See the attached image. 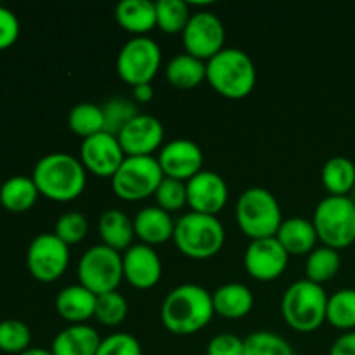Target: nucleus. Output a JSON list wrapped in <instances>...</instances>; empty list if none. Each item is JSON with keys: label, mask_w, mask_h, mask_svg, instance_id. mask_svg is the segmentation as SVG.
I'll return each mask as SVG.
<instances>
[{"label": "nucleus", "mask_w": 355, "mask_h": 355, "mask_svg": "<svg viewBox=\"0 0 355 355\" xmlns=\"http://www.w3.org/2000/svg\"><path fill=\"white\" fill-rule=\"evenodd\" d=\"M158 207L163 208L170 214L179 208H182L187 203V187L184 180L173 179V177H163L159 182L158 189L155 193Z\"/></svg>", "instance_id": "38"}, {"label": "nucleus", "mask_w": 355, "mask_h": 355, "mask_svg": "<svg viewBox=\"0 0 355 355\" xmlns=\"http://www.w3.org/2000/svg\"><path fill=\"white\" fill-rule=\"evenodd\" d=\"M162 64V49L151 37H134L125 42L116 58L120 78L132 87L151 83Z\"/></svg>", "instance_id": "10"}, {"label": "nucleus", "mask_w": 355, "mask_h": 355, "mask_svg": "<svg viewBox=\"0 0 355 355\" xmlns=\"http://www.w3.org/2000/svg\"><path fill=\"white\" fill-rule=\"evenodd\" d=\"M163 272L162 259L153 246L137 243L123 253V277L135 288H153Z\"/></svg>", "instance_id": "18"}, {"label": "nucleus", "mask_w": 355, "mask_h": 355, "mask_svg": "<svg viewBox=\"0 0 355 355\" xmlns=\"http://www.w3.org/2000/svg\"><path fill=\"white\" fill-rule=\"evenodd\" d=\"M31 331L19 319L0 321V350L7 354H23L30 349Z\"/></svg>", "instance_id": "35"}, {"label": "nucleus", "mask_w": 355, "mask_h": 355, "mask_svg": "<svg viewBox=\"0 0 355 355\" xmlns=\"http://www.w3.org/2000/svg\"><path fill=\"white\" fill-rule=\"evenodd\" d=\"M128 312L127 298L120 291H107V293L97 295L96 302V318L97 321L106 326H118L125 321Z\"/></svg>", "instance_id": "36"}, {"label": "nucleus", "mask_w": 355, "mask_h": 355, "mask_svg": "<svg viewBox=\"0 0 355 355\" xmlns=\"http://www.w3.org/2000/svg\"><path fill=\"white\" fill-rule=\"evenodd\" d=\"M132 89H134V99L137 103H149L155 96V89H153L151 83H141V85H135Z\"/></svg>", "instance_id": "43"}, {"label": "nucleus", "mask_w": 355, "mask_h": 355, "mask_svg": "<svg viewBox=\"0 0 355 355\" xmlns=\"http://www.w3.org/2000/svg\"><path fill=\"white\" fill-rule=\"evenodd\" d=\"M38 187L31 177L14 175L0 186V205L6 210L21 214L37 203Z\"/></svg>", "instance_id": "26"}, {"label": "nucleus", "mask_w": 355, "mask_h": 355, "mask_svg": "<svg viewBox=\"0 0 355 355\" xmlns=\"http://www.w3.org/2000/svg\"><path fill=\"white\" fill-rule=\"evenodd\" d=\"M207 80L222 96L241 99L255 87L257 69L245 51L224 47L207 61Z\"/></svg>", "instance_id": "3"}, {"label": "nucleus", "mask_w": 355, "mask_h": 355, "mask_svg": "<svg viewBox=\"0 0 355 355\" xmlns=\"http://www.w3.org/2000/svg\"><path fill=\"white\" fill-rule=\"evenodd\" d=\"M326 321L335 328L352 331L355 328V288H343L328 298Z\"/></svg>", "instance_id": "31"}, {"label": "nucleus", "mask_w": 355, "mask_h": 355, "mask_svg": "<svg viewBox=\"0 0 355 355\" xmlns=\"http://www.w3.org/2000/svg\"><path fill=\"white\" fill-rule=\"evenodd\" d=\"M187 205L193 211L217 215L225 207L229 198L227 184L220 173L214 170H201L186 180Z\"/></svg>", "instance_id": "15"}, {"label": "nucleus", "mask_w": 355, "mask_h": 355, "mask_svg": "<svg viewBox=\"0 0 355 355\" xmlns=\"http://www.w3.org/2000/svg\"><path fill=\"white\" fill-rule=\"evenodd\" d=\"M89 232V222L82 211H66L55 222L54 234L66 245L80 243Z\"/></svg>", "instance_id": "37"}, {"label": "nucleus", "mask_w": 355, "mask_h": 355, "mask_svg": "<svg viewBox=\"0 0 355 355\" xmlns=\"http://www.w3.org/2000/svg\"><path fill=\"white\" fill-rule=\"evenodd\" d=\"M104 113V132L111 135H116L123 130L125 125L137 116V107L132 101L125 97H113L103 106Z\"/></svg>", "instance_id": "34"}, {"label": "nucleus", "mask_w": 355, "mask_h": 355, "mask_svg": "<svg viewBox=\"0 0 355 355\" xmlns=\"http://www.w3.org/2000/svg\"><path fill=\"white\" fill-rule=\"evenodd\" d=\"M162 166L155 156H125L111 177L114 194L121 200L137 201L156 193L163 180Z\"/></svg>", "instance_id": "8"}, {"label": "nucleus", "mask_w": 355, "mask_h": 355, "mask_svg": "<svg viewBox=\"0 0 355 355\" xmlns=\"http://www.w3.org/2000/svg\"><path fill=\"white\" fill-rule=\"evenodd\" d=\"M328 295L322 284L298 279L286 288L281 298V314L286 324L297 331H314L326 321Z\"/></svg>", "instance_id": "4"}, {"label": "nucleus", "mask_w": 355, "mask_h": 355, "mask_svg": "<svg viewBox=\"0 0 355 355\" xmlns=\"http://www.w3.org/2000/svg\"><path fill=\"white\" fill-rule=\"evenodd\" d=\"M245 355H295V352L286 338L263 329L246 336Z\"/></svg>", "instance_id": "33"}, {"label": "nucleus", "mask_w": 355, "mask_h": 355, "mask_svg": "<svg viewBox=\"0 0 355 355\" xmlns=\"http://www.w3.org/2000/svg\"><path fill=\"white\" fill-rule=\"evenodd\" d=\"M31 179L42 196L54 201H71L85 189L87 173L76 156L49 153L37 162Z\"/></svg>", "instance_id": "2"}, {"label": "nucleus", "mask_w": 355, "mask_h": 355, "mask_svg": "<svg viewBox=\"0 0 355 355\" xmlns=\"http://www.w3.org/2000/svg\"><path fill=\"white\" fill-rule=\"evenodd\" d=\"M125 151L116 135L99 132L83 139L80 146V162L85 170L99 177H113L125 159Z\"/></svg>", "instance_id": "13"}, {"label": "nucleus", "mask_w": 355, "mask_h": 355, "mask_svg": "<svg viewBox=\"0 0 355 355\" xmlns=\"http://www.w3.org/2000/svg\"><path fill=\"white\" fill-rule=\"evenodd\" d=\"M19 31L21 26L16 14L7 7L0 6V51L12 47L19 37Z\"/></svg>", "instance_id": "41"}, {"label": "nucleus", "mask_w": 355, "mask_h": 355, "mask_svg": "<svg viewBox=\"0 0 355 355\" xmlns=\"http://www.w3.org/2000/svg\"><path fill=\"white\" fill-rule=\"evenodd\" d=\"M277 241L281 243L288 255H304L311 253L318 243V231L314 222L304 217L283 218L276 232Z\"/></svg>", "instance_id": "21"}, {"label": "nucleus", "mask_w": 355, "mask_h": 355, "mask_svg": "<svg viewBox=\"0 0 355 355\" xmlns=\"http://www.w3.org/2000/svg\"><path fill=\"white\" fill-rule=\"evenodd\" d=\"M329 355H355V329L338 336L329 349Z\"/></svg>", "instance_id": "42"}, {"label": "nucleus", "mask_w": 355, "mask_h": 355, "mask_svg": "<svg viewBox=\"0 0 355 355\" xmlns=\"http://www.w3.org/2000/svg\"><path fill=\"white\" fill-rule=\"evenodd\" d=\"M101 345V336L89 324H69L61 329L52 342L54 355H96Z\"/></svg>", "instance_id": "22"}, {"label": "nucleus", "mask_w": 355, "mask_h": 355, "mask_svg": "<svg viewBox=\"0 0 355 355\" xmlns=\"http://www.w3.org/2000/svg\"><path fill=\"white\" fill-rule=\"evenodd\" d=\"M165 73L168 82L177 89H193L207 78V62L182 52L170 59Z\"/></svg>", "instance_id": "27"}, {"label": "nucleus", "mask_w": 355, "mask_h": 355, "mask_svg": "<svg viewBox=\"0 0 355 355\" xmlns=\"http://www.w3.org/2000/svg\"><path fill=\"white\" fill-rule=\"evenodd\" d=\"M78 279L94 295L114 291L123 277V255L106 245H94L78 262Z\"/></svg>", "instance_id": "9"}, {"label": "nucleus", "mask_w": 355, "mask_h": 355, "mask_svg": "<svg viewBox=\"0 0 355 355\" xmlns=\"http://www.w3.org/2000/svg\"><path fill=\"white\" fill-rule=\"evenodd\" d=\"M134 231L142 243L153 246L173 239L175 231V222L170 217V214L163 208L146 207L137 211L134 217Z\"/></svg>", "instance_id": "19"}, {"label": "nucleus", "mask_w": 355, "mask_h": 355, "mask_svg": "<svg viewBox=\"0 0 355 355\" xmlns=\"http://www.w3.org/2000/svg\"><path fill=\"white\" fill-rule=\"evenodd\" d=\"M19 355H54L52 354V350H45V349H37V347H33V349H28V350H24L23 354H19Z\"/></svg>", "instance_id": "44"}, {"label": "nucleus", "mask_w": 355, "mask_h": 355, "mask_svg": "<svg viewBox=\"0 0 355 355\" xmlns=\"http://www.w3.org/2000/svg\"><path fill=\"white\" fill-rule=\"evenodd\" d=\"M99 234L103 239V245L110 246V248L127 250L132 246V239H134V220L116 208H110V210L103 211L99 218Z\"/></svg>", "instance_id": "25"}, {"label": "nucleus", "mask_w": 355, "mask_h": 355, "mask_svg": "<svg viewBox=\"0 0 355 355\" xmlns=\"http://www.w3.org/2000/svg\"><path fill=\"white\" fill-rule=\"evenodd\" d=\"M96 355H142V347L130 333H113L101 340Z\"/></svg>", "instance_id": "39"}, {"label": "nucleus", "mask_w": 355, "mask_h": 355, "mask_svg": "<svg viewBox=\"0 0 355 355\" xmlns=\"http://www.w3.org/2000/svg\"><path fill=\"white\" fill-rule=\"evenodd\" d=\"M97 295L82 284L62 288L55 297V309L64 321L71 324H83L96 314Z\"/></svg>", "instance_id": "20"}, {"label": "nucleus", "mask_w": 355, "mask_h": 355, "mask_svg": "<svg viewBox=\"0 0 355 355\" xmlns=\"http://www.w3.org/2000/svg\"><path fill=\"white\" fill-rule=\"evenodd\" d=\"M69 263V250L54 232L35 236L26 252V266L31 276L40 283L59 279Z\"/></svg>", "instance_id": "11"}, {"label": "nucleus", "mask_w": 355, "mask_h": 355, "mask_svg": "<svg viewBox=\"0 0 355 355\" xmlns=\"http://www.w3.org/2000/svg\"><path fill=\"white\" fill-rule=\"evenodd\" d=\"M236 220L248 238H272L283 222V214L270 191L263 187H250L238 198Z\"/></svg>", "instance_id": "6"}, {"label": "nucleus", "mask_w": 355, "mask_h": 355, "mask_svg": "<svg viewBox=\"0 0 355 355\" xmlns=\"http://www.w3.org/2000/svg\"><path fill=\"white\" fill-rule=\"evenodd\" d=\"M158 163L165 177L189 180L203 170V151L191 139H172L159 149Z\"/></svg>", "instance_id": "16"}, {"label": "nucleus", "mask_w": 355, "mask_h": 355, "mask_svg": "<svg viewBox=\"0 0 355 355\" xmlns=\"http://www.w3.org/2000/svg\"><path fill=\"white\" fill-rule=\"evenodd\" d=\"M215 314L225 319H239L253 309L252 290L243 283H225L211 293Z\"/></svg>", "instance_id": "24"}, {"label": "nucleus", "mask_w": 355, "mask_h": 355, "mask_svg": "<svg viewBox=\"0 0 355 355\" xmlns=\"http://www.w3.org/2000/svg\"><path fill=\"white\" fill-rule=\"evenodd\" d=\"M114 17L118 24L135 37H146L156 26V2L151 0H121L116 3Z\"/></svg>", "instance_id": "23"}, {"label": "nucleus", "mask_w": 355, "mask_h": 355, "mask_svg": "<svg viewBox=\"0 0 355 355\" xmlns=\"http://www.w3.org/2000/svg\"><path fill=\"white\" fill-rule=\"evenodd\" d=\"M173 241L191 259H210L224 246L225 229L217 215L191 210L175 222Z\"/></svg>", "instance_id": "5"}, {"label": "nucleus", "mask_w": 355, "mask_h": 355, "mask_svg": "<svg viewBox=\"0 0 355 355\" xmlns=\"http://www.w3.org/2000/svg\"><path fill=\"white\" fill-rule=\"evenodd\" d=\"M286 250L281 246L276 236L252 239L245 252V267L252 277L259 281H272L284 272L288 266Z\"/></svg>", "instance_id": "14"}, {"label": "nucleus", "mask_w": 355, "mask_h": 355, "mask_svg": "<svg viewBox=\"0 0 355 355\" xmlns=\"http://www.w3.org/2000/svg\"><path fill=\"white\" fill-rule=\"evenodd\" d=\"M225 28L220 17L211 10H198L191 14L189 23L182 31V42L187 54L200 59L214 58L224 49Z\"/></svg>", "instance_id": "12"}, {"label": "nucleus", "mask_w": 355, "mask_h": 355, "mask_svg": "<svg viewBox=\"0 0 355 355\" xmlns=\"http://www.w3.org/2000/svg\"><path fill=\"white\" fill-rule=\"evenodd\" d=\"M163 137L165 128L162 121L146 113L132 118L118 134V141L127 156H151V153L162 146Z\"/></svg>", "instance_id": "17"}, {"label": "nucleus", "mask_w": 355, "mask_h": 355, "mask_svg": "<svg viewBox=\"0 0 355 355\" xmlns=\"http://www.w3.org/2000/svg\"><path fill=\"white\" fill-rule=\"evenodd\" d=\"M340 266H342V257L338 250L326 245L315 246L307 257L305 274H307V279L322 284L326 281H331L338 274Z\"/></svg>", "instance_id": "29"}, {"label": "nucleus", "mask_w": 355, "mask_h": 355, "mask_svg": "<svg viewBox=\"0 0 355 355\" xmlns=\"http://www.w3.org/2000/svg\"><path fill=\"white\" fill-rule=\"evenodd\" d=\"M68 125L76 135L83 139L104 132L103 106L94 103L75 104L68 114Z\"/></svg>", "instance_id": "30"}, {"label": "nucleus", "mask_w": 355, "mask_h": 355, "mask_svg": "<svg viewBox=\"0 0 355 355\" xmlns=\"http://www.w3.org/2000/svg\"><path fill=\"white\" fill-rule=\"evenodd\" d=\"M214 314L211 295L200 284H179L163 298L162 321L175 335L198 333L211 321Z\"/></svg>", "instance_id": "1"}, {"label": "nucleus", "mask_w": 355, "mask_h": 355, "mask_svg": "<svg viewBox=\"0 0 355 355\" xmlns=\"http://www.w3.org/2000/svg\"><path fill=\"white\" fill-rule=\"evenodd\" d=\"M318 238L326 246L340 250L355 241V203L349 196L322 198L312 218Z\"/></svg>", "instance_id": "7"}, {"label": "nucleus", "mask_w": 355, "mask_h": 355, "mask_svg": "<svg viewBox=\"0 0 355 355\" xmlns=\"http://www.w3.org/2000/svg\"><path fill=\"white\" fill-rule=\"evenodd\" d=\"M189 6L184 0H158L156 2V26L165 33H182L189 23Z\"/></svg>", "instance_id": "32"}, {"label": "nucleus", "mask_w": 355, "mask_h": 355, "mask_svg": "<svg viewBox=\"0 0 355 355\" xmlns=\"http://www.w3.org/2000/svg\"><path fill=\"white\" fill-rule=\"evenodd\" d=\"M324 187L333 196H349L355 187V165L345 156H333L321 170Z\"/></svg>", "instance_id": "28"}, {"label": "nucleus", "mask_w": 355, "mask_h": 355, "mask_svg": "<svg viewBox=\"0 0 355 355\" xmlns=\"http://www.w3.org/2000/svg\"><path fill=\"white\" fill-rule=\"evenodd\" d=\"M349 198H350V200H352V201H354V203H355V187H354V189H352V191H350Z\"/></svg>", "instance_id": "45"}, {"label": "nucleus", "mask_w": 355, "mask_h": 355, "mask_svg": "<svg viewBox=\"0 0 355 355\" xmlns=\"http://www.w3.org/2000/svg\"><path fill=\"white\" fill-rule=\"evenodd\" d=\"M207 355H245V340L232 333H220L210 340Z\"/></svg>", "instance_id": "40"}]
</instances>
